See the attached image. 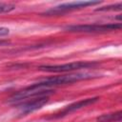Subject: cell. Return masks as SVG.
<instances>
[{
    "instance_id": "obj_1",
    "label": "cell",
    "mask_w": 122,
    "mask_h": 122,
    "mask_svg": "<svg viewBox=\"0 0 122 122\" xmlns=\"http://www.w3.org/2000/svg\"><path fill=\"white\" fill-rule=\"evenodd\" d=\"M96 77H98V74L88 73V72L69 73V74L52 76V77L44 79L42 81H39L37 83L30 85V87L33 88V89H39V90H48V89H51L52 87L67 85V84H72L75 82H79V81H83V80H89V79H92V78H96Z\"/></svg>"
},
{
    "instance_id": "obj_2",
    "label": "cell",
    "mask_w": 122,
    "mask_h": 122,
    "mask_svg": "<svg viewBox=\"0 0 122 122\" xmlns=\"http://www.w3.org/2000/svg\"><path fill=\"white\" fill-rule=\"evenodd\" d=\"M121 29L120 23H106V24H79L70 25L64 28L65 30L71 32H85V33H99L116 30Z\"/></svg>"
},
{
    "instance_id": "obj_3",
    "label": "cell",
    "mask_w": 122,
    "mask_h": 122,
    "mask_svg": "<svg viewBox=\"0 0 122 122\" xmlns=\"http://www.w3.org/2000/svg\"><path fill=\"white\" fill-rule=\"evenodd\" d=\"M99 63L96 61H75L61 65H45L40 66L39 70L49 72H70L81 69H90L98 66Z\"/></svg>"
},
{
    "instance_id": "obj_4",
    "label": "cell",
    "mask_w": 122,
    "mask_h": 122,
    "mask_svg": "<svg viewBox=\"0 0 122 122\" xmlns=\"http://www.w3.org/2000/svg\"><path fill=\"white\" fill-rule=\"evenodd\" d=\"M100 3H101L100 1H74V2H70V3H64V4H60L58 6H55L41 14L45 15V16L46 15L47 16L62 15L67 12L85 9L89 6H94V5H98Z\"/></svg>"
},
{
    "instance_id": "obj_5",
    "label": "cell",
    "mask_w": 122,
    "mask_h": 122,
    "mask_svg": "<svg viewBox=\"0 0 122 122\" xmlns=\"http://www.w3.org/2000/svg\"><path fill=\"white\" fill-rule=\"evenodd\" d=\"M99 100V97L98 96H95V97H90V98H85V99H81L77 102H74V103H71L66 107H64L62 110H60L58 112H55L53 113L52 115H51L49 118L50 119H57V118H61L63 116H66L75 111H78L80 109H83L89 105H92L95 102H97Z\"/></svg>"
},
{
    "instance_id": "obj_6",
    "label": "cell",
    "mask_w": 122,
    "mask_h": 122,
    "mask_svg": "<svg viewBox=\"0 0 122 122\" xmlns=\"http://www.w3.org/2000/svg\"><path fill=\"white\" fill-rule=\"evenodd\" d=\"M48 102H49L48 95H43V96L35 97L34 99H31V100L23 101V103L22 102L19 103L20 105L18 106V113L20 115H27L29 113H31L41 109Z\"/></svg>"
},
{
    "instance_id": "obj_7",
    "label": "cell",
    "mask_w": 122,
    "mask_h": 122,
    "mask_svg": "<svg viewBox=\"0 0 122 122\" xmlns=\"http://www.w3.org/2000/svg\"><path fill=\"white\" fill-rule=\"evenodd\" d=\"M121 118H122V112L118 111L115 112L101 114L96 119L98 122H120Z\"/></svg>"
},
{
    "instance_id": "obj_8",
    "label": "cell",
    "mask_w": 122,
    "mask_h": 122,
    "mask_svg": "<svg viewBox=\"0 0 122 122\" xmlns=\"http://www.w3.org/2000/svg\"><path fill=\"white\" fill-rule=\"evenodd\" d=\"M122 9V4L121 3H117L114 5H109L106 7H101L96 9L97 11H108V10H120Z\"/></svg>"
},
{
    "instance_id": "obj_9",
    "label": "cell",
    "mask_w": 122,
    "mask_h": 122,
    "mask_svg": "<svg viewBox=\"0 0 122 122\" xmlns=\"http://www.w3.org/2000/svg\"><path fill=\"white\" fill-rule=\"evenodd\" d=\"M15 9V6L13 4L10 3H0V13L10 12Z\"/></svg>"
},
{
    "instance_id": "obj_10",
    "label": "cell",
    "mask_w": 122,
    "mask_h": 122,
    "mask_svg": "<svg viewBox=\"0 0 122 122\" xmlns=\"http://www.w3.org/2000/svg\"><path fill=\"white\" fill-rule=\"evenodd\" d=\"M9 32H10V30L8 28H5V27L0 28V36H5V35L9 34Z\"/></svg>"
}]
</instances>
